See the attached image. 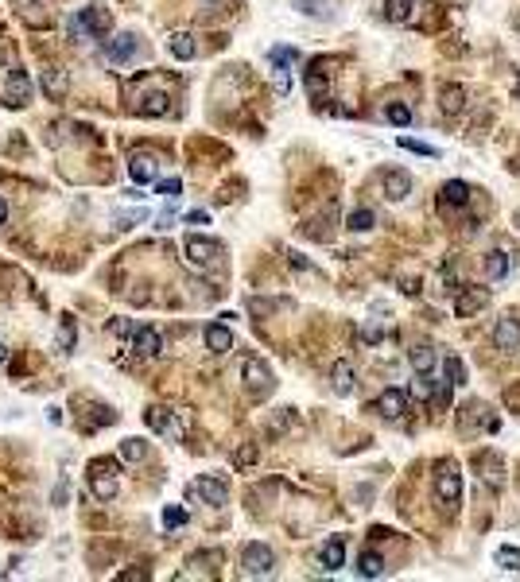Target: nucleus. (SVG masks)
<instances>
[{
    "label": "nucleus",
    "mask_w": 520,
    "mask_h": 582,
    "mask_svg": "<svg viewBox=\"0 0 520 582\" xmlns=\"http://www.w3.org/2000/svg\"><path fill=\"white\" fill-rule=\"evenodd\" d=\"M435 497H439L447 509H458L462 501V473L455 462H443L439 470H435Z\"/></svg>",
    "instance_id": "obj_4"
},
{
    "label": "nucleus",
    "mask_w": 520,
    "mask_h": 582,
    "mask_svg": "<svg viewBox=\"0 0 520 582\" xmlns=\"http://www.w3.org/2000/svg\"><path fill=\"white\" fill-rule=\"evenodd\" d=\"M443 385H447V380H443ZM443 385H439V388H443ZM411 388H416V396H419V400H431V396L439 392V388H435V380H431V373H419V377H416V385H411Z\"/></svg>",
    "instance_id": "obj_32"
},
{
    "label": "nucleus",
    "mask_w": 520,
    "mask_h": 582,
    "mask_svg": "<svg viewBox=\"0 0 520 582\" xmlns=\"http://www.w3.org/2000/svg\"><path fill=\"white\" fill-rule=\"evenodd\" d=\"M206 349H210V353H229V349H233V334H229V326L210 322V326H206Z\"/></svg>",
    "instance_id": "obj_16"
},
{
    "label": "nucleus",
    "mask_w": 520,
    "mask_h": 582,
    "mask_svg": "<svg viewBox=\"0 0 520 582\" xmlns=\"http://www.w3.org/2000/svg\"><path fill=\"white\" fill-rule=\"evenodd\" d=\"M66 31H70V39H105L109 35V16L101 12V8H82V12H74L70 20H66Z\"/></svg>",
    "instance_id": "obj_1"
},
{
    "label": "nucleus",
    "mask_w": 520,
    "mask_h": 582,
    "mask_svg": "<svg viewBox=\"0 0 520 582\" xmlns=\"http://www.w3.org/2000/svg\"><path fill=\"white\" fill-rule=\"evenodd\" d=\"M101 43H105V58H109L113 66H125L128 58L136 55V35H128V31H125V35H113V39L105 35Z\"/></svg>",
    "instance_id": "obj_11"
},
{
    "label": "nucleus",
    "mask_w": 520,
    "mask_h": 582,
    "mask_svg": "<svg viewBox=\"0 0 520 582\" xmlns=\"http://www.w3.org/2000/svg\"><path fill=\"white\" fill-rule=\"evenodd\" d=\"M140 218H144V210H136V214H125V218H117V226H121V229H128L132 221H140Z\"/></svg>",
    "instance_id": "obj_42"
},
{
    "label": "nucleus",
    "mask_w": 520,
    "mask_h": 582,
    "mask_svg": "<svg viewBox=\"0 0 520 582\" xmlns=\"http://www.w3.org/2000/svg\"><path fill=\"white\" fill-rule=\"evenodd\" d=\"M4 101L12 105V109H23V105L31 101V78H28V70H12L4 78Z\"/></svg>",
    "instance_id": "obj_8"
},
{
    "label": "nucleus",
    "mask_w": 520,
    "mask_h": 582,
    "mask_svg": "<svg viewBox=\"0 0 520 582\" xmlns=\"http://www.w3.org/2000/svg\"><path fill=\"white\" fill-rule=\"evenodd\" d=\"M160 349H163V334L155 326L132 330V353L136 357H160Z\"/></svg>",
    "instance_id": "obj_10"
},
{
    "label": "nucleus",
    "mask_w": 520,
    "mask_h": 582,
    "mask_svg": "<svg viewBox=\"0 0 520 582\" xmlns=\"http://www.w3.org/2000/svg\"><path fill=\"white\" fill-rule=\"evenodd\" d=\"M345 226H350L353 233H369L377 226V218H373V210H365V206H361V210H353L350 218H345Z\"/></svg>",
    "instance_id": "obj_27"
},
{
    "label": "nucleus",
    "mask_w": 520,
    "mask_h": 582,
    "mask_svg": "<svg viewBox=\"0 0 520 582\" xmlns=\"http://www.w3.org/2000/svg\"><path fill=\"white\" fill-rule=\"evenodd\" d=\"M128 171H132V179H136V182H155L160 160H155V155H148V152H136V155L128 160Z\"/></svg>",
    "instance_id": "obj_14"
},
{
    "label": "nucleus",
    "mask_w": 520,
    "mask_h": 582,
    "mask_svg": "<svg viewBox=\"0 0 520 582\" xmlns=\"http://www.w3.org/2000/svg\"><path fill=\"white\" fill-rule=\"evenodd\" d=\"M8 221V206H4V198H0V226Z\"/></svg>",
    "instance_id": "obj_44"
},
{
    "label": "nucleus",
    "mask_w": 520,
    "mask_h": 582,
    "mask_svg": "<svg viewBox=\"0 0 520 582\" xmlns=\"http://www.w3.org/2000/svg\"><path fill=\"white\" fill-rule=\"evenodd\" d=\"M148 427L155 431V435H163V439H183L187 435V415L183 412H175V407H152L148 412Z\"/></svg>",
    "instance_id": "obj_3"
},
{
    "label": "nucleus",
    "mask_w": 520,
    "mask_h": 582,
    "mask_svg": "<svg viewBox=\"0 0 520 582\" xmlns=\"http://www.w3.org/2000/svg\"><path fill=\"white\" fill-rule=\"evenodd\" d=\"M167 109H171V105H167V94H144V97L136 101V113H140V116H167Z\"/></svg>",
    "instance_id": "obj_19"
},
{
    "label": "nucleus",
    "mask_w": 520,
    "mask_h": 582,
    "mask_svg": "<svg viewBox=\"0 0 520 582\" xmlns=\"http://www.w3.org/2000/svg\"><path fill=\"white\" fill-rule=\"evenodd\" d=\"M253 459H257V451H253V446H245V451L237 454V466H249Z\"/></svg>",
    "instance_id": "obj_43"
},
{
    "label": "nucleus",
    "mask_w": 520,
    "mask_h": 582,
    "mask_svg": "<svg viewBox=\"0 0 520 582\" xmlns=\"http://www.w3.org/2000/svg\"><path fill=\"white\" fill-rule=\"evenodd\" d=\"M443 373L450 377V385H466V365H462L458 357H447V361H443Z\"/></svg>",
    "instance_id": "obj_33"
},
{
    "label": "nucleus",
    "mask_w": 520,
    "mask_h": 582,
    "mask_svg": "<svg viewBox=\"0 0 520 582\" xmlns=\"http://www.w3.org/2000/svg\"><path fill=\"white\" fill-rule=\"evenodd\" d=\"M400 148H408V152H419V155H439L431 144H419V140H411V136H400Z\"/></svg>",
    "instance_id": "obj_39"
},
{
    "label": "nucleus",
    "mask_w": 520,
    "mask_h": 582,
    "mask_svg": "<svg viewBox=\"0 0 520 582\" xmlns=\"http://www.w3.org/2000/svg\"><path fill=\"white\" fill-rule=\"evenodd\" d=\"M509 268H513V260H509V253H501V248H493V253L485 256V276L489 280L509 276Z\"/></svg>",
    "instance_id": "obj_20"
},
{
    "label": "nucleus",
    "mask_w": 520,
    "mask_h": 582,
    "mask_svg": "<svg viewBox=\"0 0 520 582\" xmlns=\"http://www.w3.org/2000/svg\"><path fill=\"white\" fill-rule=\"evenodd\" d=\"M497 563H501V567H509V571H520V551H516V547H501Z\"/></svg>",
    "instance_id": "obj_37"
},
{
    "label": "nucleus",
    "mask_w": 520,
    "mask_h": 582,
    "mask_svg": "<svg viewBox=\"0 0 520 582\" xmlns=\"http://www.w3.org/2000/svg\"><path fill=\"white\" fill-rule=\"evenodd\" d=\"M408 361H411V369H416V373H431L435 369V349L431 346H416L408 353Z\"/></svg>",
    "instance_id": "obj_22"
},
{
    "label": "nucleus",
    "mask_w": 520,
    "mask_h": 582,
    "mask_svg": "<svg viewBox=\"0 0 520 582\" xmlns=\"http://www.w3.org/2000/svg\"><path fill=\"white\" fill-rule=\"evenodd\" d=\"M443 202H450V206H466V202H470V187H466L462 179L443 182Z\"/></svg>",
    "instance_id": "obj_21"
},
{
    "label": "nucleus",
    "mask_w": 520,
    "mask_h": 582,
    "mask_svg": "<svg viewBox=\"0 0 520 582\" xmlns=\"http://www.w3.org/2000/svg\"><path fill=\"white\" fill-rule=\"evenodd\" d=\"M167 47H171V55L183 58V62H187V58H194V35H187V31H175Z\"/></svg>",
    "instance_id": "obj_23"
},
{
    "label": "nucleus",
    "mask_w": 520,
    "mask_h": 582,
    "mask_svg": "<svg viewBox=\"0 0 520 582\" xmlns=\"http://www.w3.org/2000/svg\"><path fill=\"white\" fill-rule=\"evenodd\" d=\"M485 303H489L485 291H466V295L458 299V314H470V311H477V307H485Z\"/></svg>",
    "instance_id": "obj_31"
},
{
    "label": "nucleus",
    "mask_w": 520,
    "mask_h": 582,
    "mask_svg": "<svg viewBox=\"0 0 520 582\" xmlns=\"http://www.w3.org/2000/svg\"><path fill=\"white\" fill-rule=\"evenodd\" d=\"M307 89H311V97H315V101H319V97H326V74H323V62H315V66L307 70Z\"/></svg>",
    "instance_id": "obj_26"
},
{
    "label": "nucleus",
    "mask_w": 520,
    "mask_h": 582,
    "mask_svg": "<svg viewBox=\"0 0 520 582\" xmlns=\"http://www.w3.org/2000/svg\"><path fill=\"white\" fill-rule=\"evenodd\" d=\"M89 489L101 501L117 497V459H94L89 462Z\"/></svg>",
    "instance_id": "obj_2"
},
{
    "label": "nucleus",
    "mask_w": 520,
    "mask_h": 582,
    "mask_svg": "<svg viewBox=\"0 0 520 582\" xmlns=\"http://www.w3.org/2000/svg\"><path fill=\"white\" fill-rule=\"evenodd\" d=\"M493 346L497 349H516L520 346V319H501L497 322V330H493Z\"/></svg>",
    "instance_id": "obj_13"
},
{
    "label": "nucleus",
    "mask_w": 520,
    "mask_h": 582,
    "mask_svg": "<svg viewBox=\"0 0 520 582\" xmlns=\"http://www.w3.org/2000/svg\"><path fill=\"white\" fill-rule=\"evenodd\" d=\"M187 524V512L179 509V505H167V509H163V528H183Z\"/></svg>",
    "instance_id": "obj_34"
},
{
    "label": "nucleus",
    "mask_w": 520,
    "mask_h": 582,
    "mask_svg": "<svg viewBox=\"0 0 520 582\" xmlns=\"http://www.w3.org/2000/svg\"><path fill=\"white\" fill-rule=\"evenodd\" d=\"M272 567H276V555H272L268 544H249V547L241 551V571H245L249 578L272 575Z\"/></svg>",
    "instance_id": "obj_5"
},
{
    "label": "nucleus",
    "mask_w": 520,
    "mask_h": 582,
    "mask_svg": "<svg viewBox=\"0 0 520 582\" xmlns=\"http://www.w3.org/2000/svg\"><path fill=\"white\" fill-rule=\"evenodd\" d=\"M389 121L404 128V124H411V109H408V105H400V101H392L389 105Z\"/></svg>",
    "instance_id": "obj_36"
},
{
    "label": "nucleus",
    "mask_w": 520,
    "mask_h": 582,
    "mask_svg": "<svg viewBox=\"0 0 520 582\" xmlns=\"http://www.w3.org/2000/svg\"><path fill=\"white\" fill-rule=\"evenodd\" d=\"M358 571H361L365 578H381V575H385V559H381L377 551H365V555L358 559Z\"/></svg>",
    "instance_id": "obj_25"
},
{
    "label": "nucleus",
    "mask_w": 520,
    "mask_h": 582,
    "mask_svg": "<svg viewBox=\"0 0 520 582\" xmlns=\"http://www.w3.org/2000/svg\"><path fill=\"white\" fill-rule=\"evenodd\" d=\"M443 109H450V113H458V109H462V89H458V86L443 89Z\"/></svg>",
    "instance_id": "obj_38"
},
{
    "label": "nucleus",
    "mask_w": 520,
    "mask_h": 582,
    "mask_svg": "<svg viewBox=\"0 0 520 582\" xmlns=\"http://www.w3.org/2000/svg\"><path fill=\"white\" fill-rule=\"evenodd\" d=\"M4 361H8V346L0 342V365H4Z\"/></svg>",
    "instance_id": "obj_45"
},
{
    "label": "nucleus",
    "mask_w": 520,
    "mask_h": 582,
    "mask_svg": "<svg viewBox=\"0 0 520 582\" xmlns=\"http://www.w3.org/2000/svg\"><path fill=\"white\" fill-rule=\"evenodd\" d=\"M183 253H187V264H194V268H214L221 256V245L210 237H187Z\"/></svg>",
    "instance_id": "obj_6"
},
{
    "label": "nucleus",
    "mask_w": 520,
    "mask_h": 582,
    "mask_svg": "<svg viewBox=\"0 0 520 582\" xmlns=\"http://www.w3.org/2000/svg\"><path fill=\"white\" fill-rule=\"evenodd\" d=\"M411 4H416V0H389V4H385V16H389L392 23H404L411 16Z\"/></svg>",
    "instance_id": "obj_30"
},
{
    "label": "nucleus",
    "mask_w": 520,
    "mask_h": 582,
    "mask_svg": "<svg viewBox=\"0 0 520 582\" xmlns=\"http://www.w3.org/2000/svg\"><path fill=\"white\" fill-rule=\"evenodd\" d=\"M323 571H342L345 567V539L342 536H330L326 544H323Z\"/></svg>",
    "instance_id": "obj_15"
},
{
    "label": "nucleus",
    "mask_w": 520,
    "mask_h": 582,
    "mask_svg": "<svg viewBox=\"0 0 520 582\" xmlns=\"http://www.w3.org/2000/svg\"><path fill=\"white\" fill-rule=\"evenodd\" d=\"M377 412H381L385 419H400V415L408 412V392H404V388H385L381 400H377Z\"/></svg>",
    "instance_id": "obj_12"
},
{
    "label": "nucleus",
    "mask_w": 520,
    "mask_h": 582,
    "mask_svg": "<svg viewBox=\"0 0 520 582\" xmlns=\"http://www.w3.org/2000/svg\"><path fill=\"white\" fill-rule=\"evenodd\" d=\"M179 190H183V182H179V179H163V182H155V194H163L167 202H175Z\"/></svg>",
    "instance_id": "obj_35"
},
{
    "label": "nucleus",
    "mask_w": 520,
    "mask_h": 582,
    "mask_svg": "<svg viewBox=\"0 0 520 582\" xmlns=\"http://www.w3.org/2000/svg\"><path fill=\"white\" fill-rule=\"evenodd\" d=\"M43 89H47V97H62L66 94V74L62 70H43Z\"/></svg>",
    "instance_id": "obj_29"
},
{
    "label": "nucleus",
    "mask_w": 520,
    "mask_h": 582,
    "mask_svg": "<svg viewBox=\"0 0 520 582\" xmlns=\"http://www.w3.org/2000/svg\"><path fill=\"white\" fill-rule=\"evenodd\" d=\"M191 497H202L206 505H214V509H218V505L229 501V485L221 478H210V473H206V478H198L194 485H191Z\"/></svg>",
    "instance_id": "obj_9"
},
{
    "label": "nucleus",
    "mask_w": 520,
    "mask_h": 582,
    "mask_svg": "<svg viewBox=\"0 0 520 582\" xmlns=\"http://www.w3.org/2000/svg\"><path fill=\"white\" fill-rule=\"evenodd\" d=\"M385 194H389L392 202H404V198L411 194V179L404 171H389L385 175Z\"/></svg>",
    "instance_id": "obj_18"
},
{
    "label": "nucleus",
    "mask_w": 520,
    "mask_h": 582,
    "mask_svg": "<svg viewBox=\"0 0 520 582\" xmlns=\"http://www.w3.org/2000/svg\"><path fill=\"white\" fill-rule=\"evenodd\" d=\"M187 221H191V226H206L210 214H206V210H191V214H187Z\"/></svg>",
    "instance_id": "obj_41"
},
{
    "label": "nucleus",
    "mask_w": 520,
    "mask_h": 582,
    "mask_svg": "<svg viewBox=\"0 0 520 582\" xmlns=\"http://www.w3.org/2000/svg\"><path fill=\"white\" fill-rule=\"evenodd\" d=\"M268 62H272V70H292V66L299 62V51H295V47H276V51L268 55Z\"/></svg>",
    "instance_id": "obj_24"
},
{
    "label": "nucleus",
    "mask_w": 520,
    "mask_h": 582,
    "mask_svg": "<svg viewBox=\"0 0 520 582\" xmlns=\"http://www.w3.org/2000/svg\"><path fill=\"white\" fill-rule=\"evenodd\" d=\"M121 459L125 462H144L148 459V443L144 439H125V443H121Z\"/></svg>",
    "instance_id": "obj_28"
},
{
    "label": "nucleus",
    "mask_w": 520,
    "mask_h": 582,
    "mask_svg": "<svg viewBox=\"0 0 520 582\" xmlns=\"http://www.w3.org/2000/svg\"><path fill=\"white\" fill-rule=\"evenodd\" d=\"M241 377H245V388H249V392H257V396H268L272 392V369L260 361V357H245Z\"/></svg>",
    "instance_id": "obj_7"
},
{
    "label": "nucleus",
    "mask_w": 520,
    "mask_h": 582,
    "mask_svg": "<svg viewBox=\"0 0 520 582\" xmlns=\"http://www.w3.org/2000/svg\"><path fill=\"white\" fill-rule=\"evenodd\" d=\"M330 380H334V392H338V396H350L353 385H358V377H353V365H350V361H334V369H330Z\"/></svg>",
    "instance_id": "obj_17"
},
{
    "label": "nucleus",
    "mask_w": 520,
    "mask_h": 582,
    "mask_svg": "<svg viewBox=\"0 0 520 582\" xmlns=\"http://www.w3.org/2000/svg\"><path fill=\"white\" fill-rule=\"evenodd\" d=\"M109 330H113L117 338H128V334H132V322H128V319H113V322H109Z\"/></svg>",
    "instance_id": "obj_40"
}]
</instances>
